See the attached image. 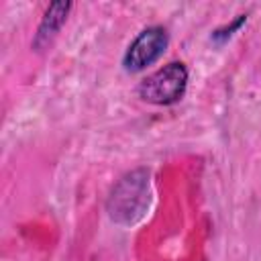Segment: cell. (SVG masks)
<instances>
[{"label": "cell", "instance_id": "3957f363", "mask_svg": "<svg viewBox=\"0 0 261 261\" xmlns=\"http://www.w3.org/2000/svg\"><path fill=\"white\" fill-rule=\"evenodd\" d=\"M67 8H69V4H53V6L47 10V14H45V18H43V24H41V29H39V41H45L47 37H51V35L61 27V22L65 20Z\"/></svg>", "mask_w": 261, "mask_h": 261}, {"label": "cell", "instance_id": "7a4b0ae2", "mask_svg": "<svg viewBox=\"0 0 261 261\" xmlns=\"http://www.w3.org/2000/svg\"><path fill=\"white\" fill-rule=\"evenodd\" d=\"M167 47V33L161 27L145 29L128 47L124 55V67L128 71H141L151 65Z\"/></svg>", "mask_w": 261, "mask_h": 261}, {"label": "cell", "instance_id": "6da1fadb", "mask_svg": "<svg viewBox=\"0 0 261 261\" xmlns=\"http://www.w3.org/2000/svg\"><path fill=\"white\" fill-rule=\"evenodd\" d=\"M186 84H188V71L184 63L173 61L157 69L155 73L147 75L139 86V94L143 100L151 104H171L184 96Z\"/></svg>", "mask_w": 261, "mask_h": 261}]
</instances>
